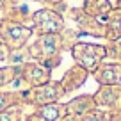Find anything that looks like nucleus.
Here are the masks:
<instances>
[{"label": "nucleus", "mask_w": 121, "mask_h": 121, "mask_svg": "<svg viewBox=\"0 0 121 121\" xmlns=\"http://www.w3.org/2000/svg\"><path fill=\"white\" fill-rule=\"evenodd\" d=\"M5 105H7V103H5V96H4V95H0V110L4 109Z\"/></svg>", "instance_id": "nucleus-5"}, {"label": "nucleus", "mask_w": 121, "mask_h": 121, "mask_svg": "<svg viewBox=\"0 0 121 121\" xmlns=\"http://www.w3.org/2000/svg\"><path fill=\"white\" fill-rule=\"evenodd\" d=\"M66 121H73V119H71V117H68V119H66Z\"/></svg>", "instance_id": "nucleus-8"}, {"label": "nucleus", "mask_w": 121, "mask_h": 121, "mask_svg": "<svg viewBox=\"0 0 121 121\" xmlns=\"http://www.w3.org/2000/svg\"><path fill=\"white\" fill-rule=\"evenodd\" d=\"M34 20L38 25H41V29L45 32H57L62 27V20L52 11H39L34 14Z\"/></svg>", "instance_id": "nucleus-1"}, {"label": "nucleus", "mask_w": 121, "mask_h": 121, "mask_svg": "<svg viewBox=\"0 0 121 121\" xmlns=\"http://www.w3.org/2000/svg\"><path fill=\"white\" fill-rule=\"evenodd\" d=\"M86 121H100L96 116H89V117H86Z\"/></svg>", "instance_id": "nucleus-7"}, {"label": "nucleus", "mask_w": 121, "mask_h": 121, "mask_svg": "<svg viewBox=\"0 0 121 121\" xmlns=\"http://www.w3.org/2000/svg\"><path fill=\"white\" fill-rule=\"evenodd\" d=\"M0 121H11V117L7 114H0Z\"/></svg>", "instance_id": "nucleus-6"}, {"label": "nucleus", "mask_w": 121, "mask_h": 121, "mask_svg": "<svg viewBox=\"0 0 121 121\" xmlns=\"http://www.w3.org/2000/svg\"><path fill=\"white\" fill-rule=\"evenodd\" d=\"M41 116L45 121H55L59 117V107L57 105H45L41 109Z\"/></svg>", "instance_id": "nucleus-2"}, {"label": "nucleus", "mask_w": 121, "mask_h": 121, "mask_svg": "<svg viewBox=\"0 0 121 121\" xmlns=\"http://www.w3.org/2000/svg\"><path fill=\"white\" fill-rule=\"evenodd\" d=\"M41 45H43L45 53H53V50H55V39H53V36H45Z\"/></svg>", "instance_id": "nucleus-4"}, {"label": "nucleus", "mask_w": 121, "mask_h": 121, "mask_svg": "<svg viewBox=\"0 0 121 121\" xmlns=\"http://www.w3.org/2000/svg\"><path fill=\"white\" fill-rule=\"evenodd\" d=\"M9 38L11 39H22V38H27V36L30 34L29 29H23V27H11L9 29Z\"/></svg>", "instance_id": "nucleus-3"}]
</instances>
